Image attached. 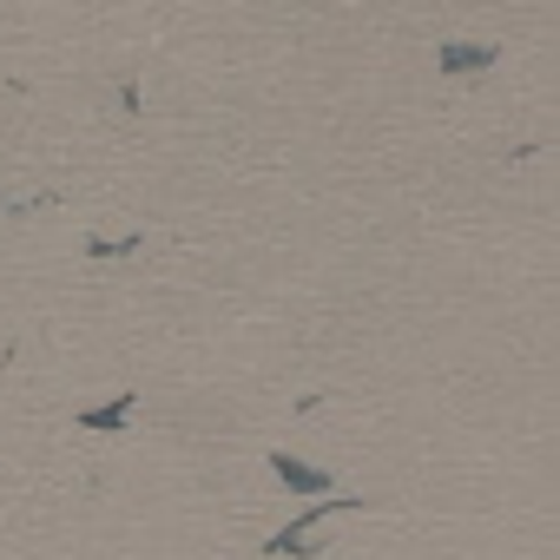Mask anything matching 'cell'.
<instances>
[{
    "label": "cell",
    "instance_id": "obj_3",
    "mask_svg": "<svg viewBox=\"0 0 560 560\" xmlns=\"http://www.w3.org/2000/svg\"><path fill=\"white\" fill-rule=\"evenodd\" d=\"M132 409H139V396H132V389H126V396H113V402H106V409H86V416H80V422H86V429H119V422H126V416H132Z\"/></svg>",
    "mask_w": 560,
    "mask_h": 560
},
{
    "label": "cell",
    "instance_id": "obj_2",
    "mask_svg": "<svg viewBox=\"0 0 560 560\" xmlns=\"http://www.w3.org/2000/svg\"><path fill=\"white\" fill-rule=\"evenodd\" d=\"M494 67V47H442V73H481Z\"/></svg>",
    "mask_w": 560,
    "mask_h": 560
},
{
    "label": "cell",
    "instance_id": "obj_1",
    "mask_svg": "<svg viewBox=\"0 0 560 560\" xmlns=\"http://www.w3.org/2000/svg\"><path fill=\"white\" fill-rule=\"evenodd\" d=\"M270 468H277V481L298 488V494H324V488H330L324 468H311V462H298V455H284V448H270Z\"/></svg>",
    "mask_w": 560,
    "mask_h": 560
}]
</instances>
